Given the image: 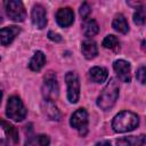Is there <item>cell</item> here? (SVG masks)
I'll return each mask as SVG.
<instances>
[{
    "label": "cell",
    "mask_w": 146,
    "mask_h": 146,
    "mask_svg": "<svg viewBox=\"0 0 146 146\" xmlns=\"http://www.w3.org/2000/svg\"><path fill=\"white\" fill-rule=\"evenodd\" d=\"M145 17H146V15H145L144 7H139V8H137L136 13L133 14V22L137 25H143L145 23Z\"/></svg>",
    "instance_id": "20"
},
{
    "label": "cell",
    "mask_w": 146,
    "mask_h": 146,
    "mask_svg": "<svg viewBox=\"0 0 146 146\" xmlns=\"http://www.w3.org/2000/svg\"><path fill=\"white\" fill-rule=\"evenodd\" d=\"M8 17L14 22H23L26 16L24 5L18 0H7L3 2Z\"/></svg>",
    "instance_id": "5"
},
{
    "label": "cell",
    "mask_w": 146,
    "mask_h": 146,
    "mask_svg": "<svg viewBox=\"0 0 146 146\" xmlns=\"http://www.w3.org/2000/svg\"><path fill=\"white\" fill-rule=\"evenodd\" d=\"M145 66L144 65H141L139 68H138V71H137V74H136V76H137V80L141 83V84H144L145 83Z\"/></svg>",
    "instance_id": "24"
},
{
    "label": "cell",
    "mask_w": 146,
    "mask_h": 146,
    "mask_svg": "<svg viewBox=\"0 0 146 146\" xmlns=\"http://www.w3.org/2000/svg\"><path fill=\"white\" fill-rule=\"evenodd\" d=\"M95 146H111V144L108 143V141H99V143H97Z\"/></svg>",
    "instance_id": "26"
},
{
    "label": "cell",
    "mask_w": 146,
    "mask_h": 146,
    "mask_svg": "<svg viewBox=\"0 0 146 146\" xmlns=\"http://www.w3.org/2000/svg\"><path fill=\"white\" fill-rule=\"evenodd\" d=\"M81 51L82 55L87 58V59H92L97 56L98 54V49H97V44L95 41L92 40H86L82 42L81 44Z\"/></svg>",
    "instance_id": "13"
},
{
    "label": "cell",
    "mask_w": 146,
    "mask_h": 146,
    "mask_svg": "<svg viewBox=\"0 0 146 146\" xmlns=\"http://www.w3.org/2000/svg\"><path fill=\"white\" fill-rule=\"evenodd\" d=\"M47 116L50 120H59L60 119V113L57 110L56 105L52 104V102H47L46 100V110H44Z\"/></svg>",
    "instance_id": "19"
},
{
    "label": "cell",
    "mask_w": 146,
    "mask_h": 146,
    "mask_svg": "<svg viewBox=\"0 0 146 146\" xmlns=\"http://www.w3.org/2000/svg\"><path fill=\"white\" fill-rule=\"evenodd\" d=\"M1 98H2V92L0 91V103H1Z\"/></svg>",
    "instance_id": "28"
},
{
    "label": "cell",
    "mask_w": 146,
    "mask_h": 146,
    "mask_svg": "<svg viewBox=\"0 0 146 146\" xmlns=\"http://www.w3.org/2000/svg\"><path fill=\"white\" fill-rule=\"evenodd\" d=\"M79 13H80V16H81L83 19H87L88 16H89L90 13H91V8H90V6H89L87 2H83V3L81 5V7H80Z\"/></svg>",
    "instance_id": "22"
},
{
    "label": "cell",
    "mask_w": 146,
    "mask_h": 146,
    "mask_svg": "<svg viewBox=\"0 0 146 146\" xmlns=\"http://www.w3.org/2000/svg\"><path fill=\"white\" fill-rule=\"evenodd\" d=\"M136 143H138L136 140V138L124 137V138H120V139L116 140V146H135Z\"/></svg>",
    "instance_id": "21"
},
{
    "label": "cell",
    "mask_w": 146,
    "mask_h": 146,
    "mask_svg": "<svg viewBox=\"0 0 146 146\" xmlns=\"http://www.w3.org/2000/svg\"><path fill=\"white\" fill-rule=\"evenodd\" d=\"M89 75H90V79L96 82V83H102L104 82L107 76H108V72L105 67H100V66H95L92 68H90L89 71Z\"/></svg>",
    "instance_id": "15"
},
{
    "label": "cell",
    "mask_w": 146,
    "mask_h": 146,
    "mask_svg": "<svg viewBox=\"0 0 146 146\" xmlns=\"http://www.w3.org/2000/svg\"><path fill=\"white\" fill-rule=\"evenodd\" d=\"M0 125L5 131L6 140L8 141V145L9 146L16 145L18 143V131H17V129L13 124H10L9 122H7L5 120H0Z\"/></svg>",
    "instance_id": "12"
},
{
    "label": "cell",
    "mask_w": 146,
    "mask_h": 146,
    "mask_svg": "<svg viewBox=\"0 0 146 146\" xmlns=\"http://www.w3.org/2000/svg\"><path fill=\"white\" fill-rule=\"evenodd\" d=\"M82 31H83V34L86 36L90 38V36H94L98 33L99 26H98V24L95 19L87 18V19H84V22L82 24Z\"/></svg>",
    "instance_id": "17"
},
{
    "label": "cell",
    "mask_w": 146,
    "mask_h": 146,
    "mask_svg": "<svg viewBox=\"0 0 146 146\" xmlns=\"http://www.w3.org/2000/svg\"><path fill=\"white\" fill-rule=\"evenodd\" d=\"M139 124L137 114L130 111H122L116 114L112 122V128L115 132H128L136 129Z\"/></svg>",
    "instance_id": "1"
},
{
    "label": "cell",
    "mask_w": 146,
    "mask_h": 146,
    "mask_svg": "<svg viewBox=\"0 0 146 146\" xmlns=\"http://www.w3.org/2000/svg\"><path fill=\"white\" fill-rule=\"evenodd\" d=\"M113 67H114V71L116 72L119 79L122 81V82H130L131 80V67H130V64L124 60V59H117L114 62L113 64Z\"/></svg>",
    "instance_id": "8"
},
{
    "label": "cell",
    "mask_w": 146,
    "mask_h": 146,
    "mask_svg": "<svg viewBox=\"0 0 146 146\" xmlns=\"http://www.w3.org/2000/svg\"><path fill=\"white\" fill-rule=\"evenodd\" d=\"M103 47L106 48V49H111V50H119L120 49V42H119V39L113 35V34H110L107 36H105V39L103 40Z\"/></svg>",
    "instance_id": "18"
},
{
    "label": "cell",
    "mask_w": 146,
    "mask_h": 146,
    "mask_svg": "<svg viewBox=\"0 0 146 146\" xmlns=\"http://www.w3.org/2000/svg\"><path fill=\"white\" fill-rule=\"evenodd\" d=\"M70 123L73 128L79 129L80 133L82 136H84L87 133V124H88V113H87V111L84 108L76 110L71 116Z\"/></svg>",
    "instance_id": "7"
},
{
    "label": "cell",
    "mask_w": 146,
    "mask_h": 146,
    "mask_svg": "<svg viewBox=\"0 0 146 146\" xmlns=\"http://www.w3.org/2000/svg\"><path fill=\"white\" fill-rule=\"evenodd\" d=\"M35 140L38 141L39 146H49V144H50V139L47 135H39Z\"/></svg>",
    "instance_id": "23"
},
{
    "label": "cell",
    "mask_w": 146,
    "mask_h": 146,
    "mask_svg": "<svg viewBox=\"0 0 146 146\" xmlns=\"http://www.w3.org/2000/svg\"><path fill=\"white\" fill-rule=\"evenodd\" d=\"M140 146H145V136L144 135L140 136Z\"/></svg>",
    "instance_id": "27"
},
{
    "label": "cell",
    "mask_w": 146,
    "mask_h": 146,
    "mask_svg": "<svg viewBox=\"0 0 146 146\" xmlns=\"http://www.w3.org/2000/svg\"><path fill=\"white\" fill-rule=\"evenodd\" d=\"M6 114L9 119L14 121H22L26 116V108L21 100L19 97L17 96H11L8 99L7 103V108H6Z\"/></svg>",
    "instance_id": "4"
},
{
    "label": "cell",
    "mask_w": 146,
    "mask_h": 146,
    "mask_svg": "<svg viewBox=\"0 0 146 146\" xmlns=\"http://www.w3.org/2000/svg\"><path fill=\"white\" fill-rule=\"evenodd\" d=\"M112 26H113V29L115 31H117L119 33H122V34H125L129 31L128 22H127L125 17L122 14L115 15V17H114V19L112 22Z\"/></svg>",
    "instance_id": "16"
},
{
    "label": "cell",
    "mask_w": 146,
    "mask_h": 146,
    "mask_svg": "<svg viewBox=\"0 0 146 146\" xmlns=\"http://www.w3.org/2000/svg\"><path fill=\"white\" fill-rule=\"evenodd\" d=\"M48 38H49L50 40H52V41H56V42L62 41V36H60L58 33H55V32H52V31L48 32Z\"/></svg>",
    "instance_id": "25"
},
{
    "label": "cell",
    "mask_w": 146,
    "mask_h": 146,
    "mask_svg": "<svg viewBox=\"0 0 146 146\" xmlns=\"http://www.w3.org/2000/svg\"><path fill=\"white\" fill-rule=\"evenodd\" d=\"M44 63H46V56H44V54L42 51L38 50V51H35V54L31 58V60L29 63V67L32 71L38 72V71H40L44 66Z\"/></svg>",
    "instance_id": "14"
},
{
    "label": "cell",
    "mask_w": 146,
    "mask_h": 146,
    "mask_svg": "<svg viewBox=\"0 0 146 146\" xmlns=\"http://www.w3.org/2000/svg\"><path fill=\"white\" fill-rule=\"evenodd\" d=\"M21 32V29L16 25L7 26L0 30V44L8 46L13 42V40L16 38V35Z\"/></svg>",
    "instance_id": "11"
},
{
    "label": "cell",
    "mask_w": 146,
    "mask_h": 146,
    "mask_svg": "<svg viewBox=\"0 0 146 146\" xmlns=\"http://www.w3.org/2000/svg\"><path fill=\"white\" fill-rule=\"evenodd\" d=\"M65 82L67 86V99L70 103L75 104L80 97V82L74 72H67L65 75Z\"/></svg>",
    "instance_id": "6"
},
{
    "label": "cell",
    "mask_w": 146,
    "mask_h": 146,
    "mask_svg": "<svg viewBox=\"0 0 146 146\" xmlns=\"http://www.w3.org/2000/svg\"><path fill=\"white\" fill-rule=\"evenodd\" d=\"M119 97V86L115 79H111L110 82L105 86L103 91L97 98V105L103 111H108L114 106Z\"/></svg>",
    "instance_id": "2"
},
{
    "label": "cell",
    "mask_w": 146,
    "mask_h": 146,
    "mask_svg": "<svg viewBox=\"0 0 146 146\" xmlns=\"http://www.w3.org/2000/svg\"><path fill=\"white\" fill-rule=\"evenodd\" d=\"M32 23L38 29H43L47 24V14L46 9L41 5H35L32 9Z\"/></svg>",
    "instance_id": "9"
},
{
    "label": "cell",
    "mask_w": 146,
    "mask_h": 146,
    "mask_svg": "<svg viewBox=\"0 0 146 146\" xmlns=\"http://www.w3.org/2000/svg\"><path fill=\"white\" fill-rule=\"evenodd\" d=\"M2 22V16H1V14H0V23Z\"/></svg>",
    "instance_id": "29"
},
{
    "label": "cell",
    "mask_w": 146,
    "mask_h": 146,
    "mask_svg": "<svg viewBox=\"0 0 146 146\" xmlns=\"http://www.w3.org/2000/svg\"><path fill=\"white\" fill-rule=\"evenodd\" d=\"M59 87L57 82L56 74L54 72H48L43 78L42 83V95L47 102H52L58 97Z\"/></svg>",
    "instance_id": "3"
},
{
    "label": "cell",
    "mask_w": 146,
    "mask_h": 146,
    "mask_svg": "<svg viewBox=\"0 0 146 146\" xmlns=\"http://www.w3.org/2000/svg\"><path fill=\"white\" fill-rule=\"evenodd\" d=\"M56 22L62 27H67L74 22V13L71 8H60L56 13Z\"/></svg>",
    "instance_id": "10"
}]
</instances>
